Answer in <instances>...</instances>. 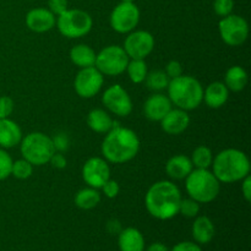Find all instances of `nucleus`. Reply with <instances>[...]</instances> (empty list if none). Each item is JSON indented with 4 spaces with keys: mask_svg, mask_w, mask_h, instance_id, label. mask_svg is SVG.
I'll use <instances>...</instances> for the list:
<instances>
[{
    "mask_svg": "<svg viewBox=\"0 0 251 251\" xmlns=\"http://www.w3.org/2000/svg\"><path fill=\"white\" fill-rule=\"evenodd\" d=\"M181 199L180 190L173 181L161 180L147 190L145 205L152 217L167 221L178 215Z\"/></svg>",
    "mask_w": 251,
    "mask_h": 251,
    "instance_id": "f257e3e1",
    "label": "nucleus"
},
{
    "mask_svg": "<svg viewBox=\"0 0 251 251\" xmlns=\"http://www.w3.org/2000/svg\"><path fill=\"white\" fill-rule=\"evenodd\" d=\"M100 150L107 162L114 164L126 163L139 153L140 139L134 130L119 125L107 132Z\"/></svg>",
    "mask_w": 251,
    "mask_h": 251,
    "instance_id": "f03ea898",
    "label": "nucleus"
},
{
    "mask_svg": "<svg viewBox=\"0 0 251 251\" xmlns=\"http://www.w3.org/2000/svg\"><path fill=\"white\" fill-rule=\"evenodd\" d=\"M212 173L220 183H237L250 174V161L238 149H226L213 157Z\"/></svg>",
    "mask_w": 251,
    "mask_h": 251,
    "instance_id": "7ed1b4c3",
    "label": "nucleus"
},
{
    "mask_svg": "<svg viewBox=\"0 0 251 251\" xmlns=\"http://www.w3.org/2000/svg\"><path fill=\"white\" fill-rule=\"evenodd\" d=\"M167 90L172 104L186 112L196 109L203 100L202 85L193 76L181 75L172 78Z\"/></svg>",
    "mask_w": 251,
    "mask_h": 251,
    "instance_id": "20e7f679",
    "label": "nucleus"
},
{
    "mask_svg": "<svg viewBox=\"0 0 251 251\" xmlns=\"http://www.w3.org/2000/svg\"><path fill=\"white\" fill-rule=\"evenodd\" d=\"M185 189L189 198L199 203H210L220 194L221 183L210 169L195 168L185 178Z\"/></svg>",
    "mask_w": 251,
    "mask_h": 251,
    "instance_id": "39448f33",
    "label": "nucleus"
},
{
    "mask_svg": "<svg viewBox=\"0 0 251 251\" xmlns=\"http://www.w3.org/2000/svg\"><path fill=\"white\" fill-rule=\"evenodd\" d=\"M21 154L24 159L28 161L32 166H44L49 163L51 156L55 153L51 137L43 132H31L22 137Z\"/></svg>",
    "mask_w": 251,
    "mask_h": 251,
    "instance_id": "423d86ee",
    "label": "nucleus"
},
{
    "mask_svg": "<svg viewBox=\"0 0 251 251\" xmlns=\"http://www.w3.org/2000/svg\"><path fill=\"white\" fill-rule=\"evenodd\" d=\"M55 26L66 38H81L91 32L93 20L85 10L68 9L56 17Z\"/></svg>",
    "mask_w": 251,
    "mask_h": 251,
    "instance_id": "0eeeda50",
    "label": "nucleus"
},
{
    "mask_svg": "<svg viewBox=\"0 0 251 251\" xmlns=\"http://www.w3.org/2000/svg\"><path fill=\"white\" fill-rule=\"evenodd\" d=\"M129 56L120 46H108L96 56L95 66L105 76L122 75L126 70Z\"/></svg>",
    "mask_w": 251,
    "mask_h": 251,
    "instance_id": "6e6552de",
    "label": "nucleus"
},
{
    "mask_svg": "<svg viewBox=\"0 0 251 251\" xmlns=\"http://www.w3.org/2000/svg\"><path fill=\"white\" fill-rule=\"evenodd\" d=\"M218 31L221 38L227 46L239 47L249 37V25L244 17L230 14L221 19Z\"/></svg>",
    "mask_w": 251,
    "mask_h": 251,
    "instance_id": "1a4fd4ad",
    "label": "nucleus"
},
{
    "mask_svg": "<svg viewBox=\"0 0 251 251\" xmlns=\"http://www.w3.org/2000/svg\"><path fill=\"white\" fill-rule=\"evenodd\" d=\"M140 21V10L135 2L120 1L110 14V27L118 33H130Z\"/></svg>",
    "mask_w": 251,
    "mask_h": 251,
    "instance_id": "9d476101",
    "label": "nucleus"
},
{
    "mask_svg": "<svg viewBox=\"0 0 251 251\" xmlns=\"http://www.w3.org/2000/svg\"><path fill=\"white\" fill-rule=\"evenodd\" d=\"M104 75H102L96 66L83 68L76 75L74 81V88L81 98H92L100 93L104 82Z\"/></svg>",
    "mask_w": 251,
    "mask_h": 251,
    "instance_id": "9b49d317",
    "label": "nucleus"
},
{
    "mask_svg": "<svg viewBox=\"0 0 251 251\" xmlns=\"http://www.w3.org/2000/svg\"><path fill=\"white\" fill-rule=\"evenodd\" d=\"M124 50L129 59L147 58L153 51L154 37L149 31H132L127 34L124 41Z\"/></svg>",
    "mask_w": 251,
    "mask_h": 251,
    "instance_id": "f8f14e48",
    "label": "nucleus"
},
{
    "mask_svg": "<svg viewBox=\"0 0 251 251\" xmlns=\"http://www.w3.org/2000/svg\"><path fill=\"white\" fill-rule=\"evenodd\" d=\"M102 102L107 109L118 117L125 118L132 112V100L129 93L120 85H113L104 91Z\"/></svg>",
    "mask_w": 251,
    "mask_h": 251,
    "instance_id": "ddd939ff",
    "label": "nucleus"
},
{
    "mask_svg": "<svg viewBox=\"0 0 251 251\" xmlns=\"http://www.w3.org/2000/svg\"><path fill=\"white\" fill-rule=\"evenodd\" d=\"M82 178L90 188L100 189L110 179L108 162L100 157L87 159L82 167Z\"/></svg>",
    "mask_w": 251,
    "mask_h": 251,
    "instance_id": "4468645a",
    "label": "nucleus"
},
{
    "mask_svg": "<svg viewBox=\"0 0 251 251\" xmlns=\"http://www.w3.org/2000/svg\"><path fill=\"white\" fill-rule=\"evenodd\" d=\"M56 17L46 7H36L27 12L26 26L36 33H44L55 27Z\"/></svg>",
    "mask_w": 251,
    "mask_h": 251,
    "instance_id": "2eb2a0df",
    "label": "nucleus"
},
{
    "mask_svg": "<svg viewBox=\"0 0 251 251\" xmlns=\"http://www.w3.org/2000/svg\"><path fill=\"white\" fill-rule=\"evenodd\" d=\"M159 123H161L162 130L166 134L180 135L188 129L190 124V117L186 110L180 109V108H172Z\"/></svg>",
    "mask_w": 251,
    "mask_h": 251,
    "instance_id": "dca6fc26",
    "label": "nucleus"
},
{
    "mask_svg": "<svg viewBox=\"0 0 251 251\" xmlns=\"http://www.w3.org/2000/svg\"><path fill=\"white\" fill-rule=\"evenodd\" d=\"M172 108H173V104L168 96H164L162 93H154V95L150 96L145 102L144 113L149 120L161 122Z\"/></svg>",
    "mask_w": 251,
    "mask_h": 251,
    "instance_id": "f3484780",
    "label": "nucleus"
},
{
    "mask_svg": "<svg viewBox=\"0 0 251 251\" xmlns=\"http://www.w3.org/2000/svg\"><path fill=\"white\" fill-rule=\"evenodd\" d=\"M21 140L22 131L17 123L9 118L0 119V147L1 149H12L20 145Z\"/></svg>",
    "mask_w": 251,
    "mask_h": 251,
    "instance_id": "a211bd4d",
    "label": "nucleus"
},
{
    "mask_svg": "<svg viewBox=\"0 0 251 251\" xmlns=\"http://www.w3.org/2000/svg\"><path fill=\"white\" fill-rule=\"evenodd\" d=\"M229 92L227 86L223 82L216 81V82L210 83L203 90V100L208 108L212 109H218V108L223 107L227 103L228 98H229Z\"/></svg>",
    "mask_w": 251,
    "mask_h": 251,
    "instance_id": "6ab92c4d",
    "label": "nucleus"
},
{
    "mask_svg": "<svg viewBox=\"0 0 251 251\" xmlns=\"http://www.w3.org/2000/svg\"><path fill=\"white\" fill-rule=\"evenodd\" d=\"M193 169V162H191L190 157L185 156V154H176V156L171 157L166 164V172L168 176L176 179V180L185 179Z\"/></svg>",
    "mask_w": 251,
    "mask_h": 251,
    "instance_id": "aec40b11",
    "label": "nucleus"
},
{
    "mask_svg": "<svg viewBox=\"0 0 251 251\" xmlns=\"http://www.w3.org/2000/svg\"><path fill=\"white\" fill-rule=\"evenodd\" d=\"M87 125L92 131L97 132V134H107L113 127L119 126L118 123L114 122L105 110L100 109V108L88 113Z\"/></svg>",
    "mask_w": 251,
    "mask_h": 251,
    "instance_id": "412c9836",
    "label": "nucleus"
},
{
    "mask_svg": "<svg viewBox=\"0 0 251 251\" xmlns=\"http://www.w3.org/2000/svg\"><path fill=\"white\" fill-rule=\"evenodd\" d=\"M118 245H119L120 251H144V235L139 229L134 227L125 228L119 233Z\"/></svg>",
    "mask_w": 251,
    "mask_h": 251,
    "instance_id": "4be33fe9",
    "label": "nucleus"
},
{
    "mask_svg": "<svg viewBox=\"0 0 251 251\" xmlns=\"http://www.w3.org/2000/svg\"><path fill=\"white\" fill-rule=\"evenodd\" d=\"M193 237L199 244H208L215 237V226L207 216H198L193 223Z\"/></svg>",
    "mask_w": 251,
    "mask_h": 251,
    "instance_id": "5701e85b",
    "label": "nucleus"
},
{
    "mask_svg": "<svg viewBox=\"0 0 251 251\" xmlns=\"http://www.w3.org/2000/svg\"><path fill=\"white\" fill-rule=\"evenodd\" d=\"M97 53L87 44H77L70 50V59L73 64L80 69L95 66Z\"/></svg>",
    "mask_w": 251,
    "mask_h": 251,
    "instance_id": "b1692460",
    "label": "nucleus"
},
{
    "mask_svg": "<svg viewBox=\"0 0 251 251\" xmlns=\"http://www.w3.org/2000/svg\"><path fill=\"white\" fill-rule=\"evenodd\" d=\"M223 83L232 92H240V91L244 90L248 83V73L242 66H232L226 73L225 82Z\"/></svg>",
    "mask_w": 251,
    "mask_h": 251,
    "instance_id": "393cba45",
    "label": "nucleus"
},
{
    "mask_svg": "<svg viewBox=\"0 0 251 251\" xmlns=\"http://www.w3.org/2000/svg\"><path fill=\"white\" fill-rule=\"evenodd\" d=\"M100 202V194L97 189L85 188L77 191L75 195V205L81 210H92Z\"/></svg>",
    "mask_w": 251,
    "mask_h": 251,
    "instance_id": "a878e982",
    "label": "nucleus"
},
{
    "mask_svg": "<svg viewBox=\"0 0 251 251\" xmlns=\"http://www.w3.org/2000/svg\"><path fill=\"white\" fill-rule=\"evenodd\" d=\"M129 78L134 83H142L146 78L147 73V64L145 63L144 59H130L127 63L126 70Z\"/></svg>",
    "mask_w": 251,
    "mask_h": 251,
    "instance_id": "bb28decb",
    "label": "nucleus"
},
{
    "mask_svg": "<svg viewBox=\"0 0 251 251\" xmlns=\"http://www.w3.org/2000/svg\"><path fill=\"white\" fill-rule=\"evenodd\" d=\"M191 162H193V166L195 168L199 169H208L212 166L213 162V153L212 150L207 146H198L193 152V156H191Z\"/></svg>",
    "mask_w": 251,
    "mask_h": 251,
    "instance_id": "cd10ccee",
    "label": "nucleus"
},
{
    "mask_svg": "<svg viewBox=\"0 0 251 251\" xmlns=\"http://www.w3.org/2000/svg\"><path fill=\"white\" fill-rule=\"evenodd\" d=\"M169 81L171 80H169V77L163 70H153L151 73H147V76L144 82L146 83L149 90L159 92V91L167 90Z\"/></svg>",
    "mask_w": 251,
    "mask_h": 251,
    "instance_id": "c85d7f7f",
    "label": "nucleus"
},
{
    "mask_svg": "<svg viewBox=\"0 0 251 251\" xmlns=\"http://www.w3.org/2000/svg\"><path fill=\"white\" fill-rule=\"evenodd\" d=\"M33 167L34 166H32L28 161L24 158L15 161L12 163L11 176H14L16 179H20V180L28 179L33 174Z\"/></svg>",
    "mask_w": 251,
    "mask_h": 251,
    "instance_id": "c756f323",
    "label": "nucleus"
},
{
    "mask_svg": "<svg viewBox=\"0 0 251 251\" xmlns=\"http://www.w3.org/2000/svg\"><path fill=\"white\" fill-rule=\"evenodd\" d=\"M200 212V203L194 199H181L180 207H179V213L188 218H195Z\"/></svg>",
    "mask_w": 251,
    "mask_h": 251,
    "instance_id": "7c9ffc66",
    "label": "nucleus"
},
{
    "mask_svg": "<svg viewBox=\"0 0 251 251\" xmlns=\"http://www.w3.org/2000/svg\"><path fill=\"white\" fill-rule=\"evenodd\" d=\"M12 163L14 161L11 156L4 149H0V180H4L11 176Z\"/></svg>",
    "mask_w": 251,
    "mask_h": 251,
    "instance_id": "2f4dec72",
    "label": "nucleus"
},
{
    "mask_svg": "<svg viewBox=\"0 0 251 251\" xmlns=\"http://www.w3.org/2000/svg\"><path fill=\"white\" fill-rule=\"evenodd\" d=\"M234 9V0H215L213 1V10L216 15L220 17H226L230 15Z\"/></svg>",
    "mask_w": 251,
    "mask_h": 251,
    "instance_id": "473e14b6",
    "label": "nucleus"
},
{
    "mask_svg": "<svg viewBox=\"0 0 251 251\" xmlns=\"http://www.w3.org/2000/svg\"><path fill=\"white\" fill-rule=\"evenodd\" d=\"M51 141H53V146L55 149V152H65L69 150L70 146V140H69L68 135L65 132H58L56 135H54L51 137Z\"/></svg>",
    "mask_w": 251,
    "mask_h": 251,
    "instance_id": "72a5a7b5",
    "label": "nucleus"
},
{
    "mask_svg": "<svg viewBox=\"0 0 251 251\" xmlns=\"http://www.w3.org/2000/svg\"><path fill=\"white\" fill-rule=\"evenodd\" d=\"M14 100L9 96H0V119L9 118L14 112Z\"/></svg>",
    "mask_w": 251,
    "mask_h": 251,
    "instance_id": "f704fd0d",
    "label": "nucleus"
},
{
    "mask_svg": "<svg viewBox=\"0 0 251 251\" xmlns=\"http://www.w3.org/2000/svg\"><path fill=\"white\" fill-rule=\"evenodd\" d=\"M164 73L167 74L169 80L179 77V76L183 75V65H181L178 60H171L166 65V70H164Z\"/></svg>",
    "mask_w": 251,
    "mask_h": 251,
    "instance_id": "c9c22d12",
    "label": "nucleus"
},
{
    "mask_svg": "<svg viewBox=\"0 0 251 251\" xmlns=\"http://www.w3.org/2000/svg\"><path fill=\"white\" fill-rule=\"evenodd\" d=\"M100 189L103 190L104 196H107L108 199L117 198L118 194H119V191H120V186H119V184H118V181L112 180V179H109V180H108L107 183H105Z\"/></svg>",
    "mask_w": 251,
    "mask_h": 251,
    "instance_id": "e433bc0d",
    "label": "nucleus"
},
{
    "mask_svg": "<svg viewBox=\"0 0 251 251\" xmlns=\"http://www.w3.org/2000/svg\"><path fill=\"white\" fill-rule=\"evenodd\" d=\"M48 9L55 16H59L65 10H68V0H48Z\"/></svg>",
    "mask_w": 251,
    "mask_h": 251,
    "instance_id": "4c0bfd02",
    "label": "nucleus"
},
{
    "mask_svg": "<svg viewBox=\"0 0 251 251\" xmlns=\"http://www.w3.org/2000/svg\"><path fill=\"white\" fill-rule=\"evenodd\" d=\"M49 163L51 164V167H53V168L64 169L66 167V164H68V161H66L65 156H64L61 152H55V153L51 156Z\"/></svg>",
    "mask_w": 251,
    "mask_h": 251,
    "instance_id": "58836bf2",
    "label": "nucleus"
},
{
    "mask_svg": "<svg viewBox=\"0 0 251 251\" xmlns=\"http://www.w3.org/2000/svg\"><path fill=\"white\" fill-rule=\"evenodd\" d=\"M172 251H202L200 245L193 242H181L174 245Z\"/></svg>",
    "mask_w": 251,
    "mask_h": 251,
    "instance_id": "ea45409f",
    "label": "nucleus"
},
{
    "mask_svg": "<svg viewBox=\"0 0 251 251\" xmlns=\"http://www.w3.org/2000/svg\"><path fill=\"white\" fill-rule=\"evenodd\" d=\"M242 181V194L244 196L245 201L247 202H250L251 201V176H245Z\"/></svg>",
    "mask_w": 251,
    "mask_h": 251,
    "instance_id": "a19ab883",
    "label": "nucleus"
},
{
    "mask_svg": "<svg viewBox=\"0 0 251 251\" xmlns=\"http://www.w3.org/2000/svg\"><path fill=\"white\" fill-rule=\"evenodd\" d=\"M107 230L110 233V234H119L123 230L122 225L118 220H110L109 222L107 223Z\"/></svg>",
    "mask_w": 251,
    "mask_h": 251,
    "instance_id": "79ce46f5",
    "label": "nucleus"
},
{
    "mask_svg": "<svg viewBox=\"0 0 251 251\" xmlns=\"http://www.w3.org/2000/svg\"><path fill=\"white\" fill-rule=\"evenodd\" d=\"M147 251H169L168 248L162 243H153L147 248Z\"/></svg>",
    "mask_w": 251,
    "mask_h": 251,
    "instance_id": "37998d69",
    "label": "nucleus"
},
{
    "mask_svg": "<svg viewBox=\"0 0 251 251\" xmlns=\"http://www.w3.org/2000/svg\"><path fill=\"white\" fill-rule=\"evenodd\" d=\"M120 1H125V2H134L135 0H120Z\"/></svg>",
    "mask_w": 251,
    "mask_h": 251,
    "instance_id": "c03bdc74",
    "label": "nucleus"
}]
</instances>
